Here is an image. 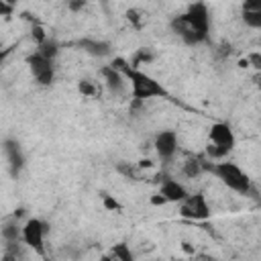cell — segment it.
<instances>
[{"label": "cell", "instance_id": "1", "mask_svg": "<svg viewBox=\"0 0 261 261\" xmlns=\"http://www.w3.org/2000/svg\"><path fill=\"white\" fill-rule=\"evenodd\" d=\"M171 29L188 45L204 43L208 39V31H210V12H208L206 4H202V2L190 4L181 16H175L171 20Z\"/></svg>", "mask_w": 261, "mask_h": 261}, {"label": "cell", "instance_id": "2", "mask_svg": "<svg viewBox=\"0 0 261 261\" xmlns=\"http://www.w3.org/2000/svg\"><path fill=\"white\" fill-rule=\"evenodd\" d=\"M112 67H116L118 71L124 73V77L130 82V94L137 100H149V98H159V96H167V90L151 75L139 71V67H133L128 61H124L122 57H116L112 63Z\"/></svg>", "mask_w": 261, "mask_h": 261}, {"label": "cell", "instance_id": "3", "mask_svg": "<svg viewBox=\"0 0 261 261\" xmlns=\"http://www.w3.org/2000/svg\"><path fill=\"white\" fill-rule=\"evenodd\" d=\"M212 173L226 188H230L237 194H249L251 192V179H249V175L237 163H230V161L216 163V165H212Z\"/></svg>", "mask_w": 261, "mask_h": 261}, {"label": "cell", "instance_id": "4", "mask_svg": "<svg viewBox=\"0 0 261 261\" xmlns=\"http://www.w3.org/2000/svg\"><path fill=\"white\" fill-rule=\"evenodd\" d=\"M45 232H47V224L43 220H39V218H29L22 224V241H24V245H29L39 255H45V247H43Z\"/></svg>", "mask_w": 261, "mask_h": 261}, {"label": "cell", "instance_id": "5", "mask_svg": "<svg viewBox=\"0 0 261 261\" xmlns=\"http://www.w3.org/2000/svg\"><path fill=\"white\" fill-rule=\"evenodd\" d=\"M27 63L31 67L33 77L41 84V86H49L53 82V59L45 57L43 53L35 51L33 55L27 57Z\"/></svg>", "mask_w": 261, "mask_h": 261}, {"label": "cell", "instance_id": "6", "mask_svg": "<svg viewBox=\"0 0 261 261\" xmlns=\"http://www.w3.org/2000/svg\"><path fill=\"white\" fill-rule=\"evenodd\" d=\"M179 214L184 218H190V220H206L210 216V206L202 194H194L181 202Z\"/></svg>", "mask_w": 261, "mask_h": 261}, {"label": "cell", "instance_id": "7", "mask_svg": "<svg viewBox=\"0 0 261 261\" xmlns=\"http://www.w3.org/2000/svg\"><path fill=\"white\" fill-rule=\"evenodd\" d=\"M208 139H210V143H214L226 151H230L234 147V133L226 122H214L208 130Z\"/></svg>", "mask_w": 261, "mask_h": 261}, {"label": "cell", "instance_id": "8", "mask_svg": "<svg viewBox=\"0 0 261 261\" xmlns=\"http://www.w3.org/2000/svg\"><path fill=\"white\" fill-rule=\"evenodd\" d=\"M155 151L163 161H169L177 151V135L173 130H161L155 137Z\"/></svg>", "mask_w": 261, "mask_h": 261}, {"label": "cell", "instance_id": "9", "mask_svg": "<svg viewBox=\"0 0 261 261\" xmlns=\"http://www.w3.org/2000/svg\"><path fill=\"white\" fill-rule=\"evenodd\" d=\"M4 153H6L8 165H10V173L16 177L18 171L22 169V165H24V155L20 151V145L14 139H6L4 141Z\"/></svg>", "mask_w": 261, "mask_h": 261}, {"label": "cell", "instance_id": "10", "mask_svg": "<svg viewBox=\"0 0 261 261\" xmlns=\"http://www.w3.org/2000/svg\"><path fill=\"white\" fill-rule=\"evenodd\" d=\"M102 75H104V82H106V88L110 90V94H114V96H120V94H124V90H126V82H124V73L122 71H118L116 67H104L102 69Z\"/></svg>", "mask_w": 261, "mask_h": 261}, {"label": "cell", "instance_id": "11", "mask_svg": "<svg viewBox=\"0 0 261 261\" xmlns=\"http://www.w3.org/2000/svg\"><path fill=\"white\" fill-rule=\"evenodd\" d=\"M161 194L165 196L167 202H179V204L188 198L186 188H184L179 181L171 179V177H163V179H161Z\"/></svg>", "mask_w": 261, "mask_h": 261}, {"label": "cell", "instance_id": "12", "mask_svg": "<svg viewBox=\"0 0 261 261\" xmlns=\"http://www.w3.org/2000/svg\"><path fill=\"white\" fill-rule=\"evenodd\" d=\"M77 45H80L86 53H90V55H94V57H106V55H110V45H108L106 41L80 39V41H77Z\"/></svg>", "mask_w": 261, "mask_h": 261}, {"label": "cell", "instance_id": "13", "mask_svg": "<svg viewBox=\"0 0 261 261\" xmlns=\"http://www.w3.org/2000/svg\"><path fill=\"white\" fill-rule=\"evenodd\" d=\"M204 169H210L212 171V165H206L202 159H198V157H190L186 163H184V173L188 175V177H198Z\"/></svg>", "mask_w": 261, "mask_h": 261}, {"label": "cell", "instance_id": "14", "mask_svg": "<svg viewBox=\"0 0 261 261\" xmlns=\"http://www.w3.org/2000/svg\"><path fill=\"white\" fill-rule=\"evenodd\" d=\"M2 237H4V241L8 245H14L18 239H22V228H18L16 222H6L2 226Z\"/></svg>", "mask_w": 261, "mask_h": 261}, {"label": "cell", "instance_id": "15", "mask_svg": "<svg viewBox=\"0 0 261 261\" xmlns=\"http://www.w3.org/2000/svg\"><path fill=\"white\" fill-rule=\"evenodd\" d=\"M37 51L43 53V55L49 57V59H55V55H57V51H59V45H57L53 39H47V41H43L41 45H37Z\"/></svg>", "mask_w": 261, "mask_h": 261}, {"label": "cell", "instance_id": "16", "mask_svg": "<svg viewBox=\"0 0 261 261\" xmlns=\"http://www.w3.org/2000/svg\"><path fill=\"white\" fill-rule=\"evenodd\" d=\"M110 257L120 259V261H130V259H133V253L128 251V245H126V243H118V245H114V247H112Z\"/></svg>", "mask_w": 261, "mask_h": 261}, {"label": "cell", "instance_id": "17", "mask_svg": "<svg viewBox=\"0 0 261 261\" xmlns=\"http://www.w3.org/2000/svg\"><path fill=\"white\" fill-rule=\"evenodd\" d=\"M243 20L253 27V29H261V10H247L243 8Z\"/></svg>", "mask_w": 261, "mask_h": 261}, {"label": "cell", "instance_id": "18", "mask_svg": "<svg viewBox=\"0 0 261 261\" xmlns=\"http://www.w3.org/2000/svg\"><path fill=\"white\" fill-rule=\"evenodd\" d=\"M206 155L214 161V159H222L224 155H228V151L222 149V147H218V145H214V143H208V147H206Z\"/></svg>", "mask_w": 261, "mask_h": 261}, {"label": "cell", "instance_id": "19", "mask_svg": "<svg viewBox=\"0 0 261 261\" xmlns=\"http://www.w3.org/2000/svg\"><path fill=\"white\" fill-rule=\"evenodd\" d=\"M77 90H80L84 96H96V94H98L96 86H94L92 82H88V80H82V82L77 84Z\"/></svg>", "mask_w": 261, "mask_h": 261}, {"label": "cell", "instance_id": "20", "mask_svg": "<svg viewBox=\"0 0 261 261\" xmlns=\"http://www.w3.org/2000/svg\"><path fill=\"white\" fill-rule=\"evenodd\" d=\"M31 35H33V39L37 41V45H41L43 41H47V39H49V37L45 35V31H43V27H41V24H33Z\"/></svg>", "mask_w": 261, "mask_h": 261}, {"label": "cell", "instance_id": "21", "mask_svg": "<svg viewBox=\"0 0 261 261\" xmlns=\"http://www.w3.org/2000/svg\"><path fill=\"white\" fill-rule=\"evenodd\" d=\"M102 200H104V208H106V210H120V204H118L112 196H106V194H104Z\"/></svg>", "mask_w": 261, "mask_h": 261}, {"label": "cell", "instance_id": "22", "mask_svg": "<svg viewBox=\"0 0 261 261\" xmlns=\"http://www.w3.org/2000/svg\"><path fill=\"white\" fill-rule=\"evenodd\" d=\"M247 59H249V65H253L255 69L261 71V53H251Z\"/></svg>", "mask_w": 261, "mask_h": 261}, {"label": "cell", "instance_id": "23", "mask_svg": "<svg viewBox=\"0 0 261 261\" xmlns=\"http://www.w3.org/2000/svg\"><path fill=\"white\" fill-rule=\"evenodd\" d=\"M243 8H247V10H261V0H245Z\"/></svg>", "mask_w": 261, "mask_h": 261}, {"label": "cell", "instance_id": "24", "mask_svg": "<svg viewBox=\"0 0 261 261\" xmlns=\"http://www.w3.org/2000/svg\"><path fill=\"white\" fill-rule=\"evenodd\" d=\"M84 4H86V0H69V2H67L69 10H73V12H77V10H80Z\"/></svg>", "mask_w": 261, "mask_h": 261}, {"label": "cell", "instance_id": "25", "mask_svg": "<svg viewBox=\"0 0 261 261\" xmlns=\"http://www.w3.org/2000/svg\"><path fill=\"white\" fill-rule=\"evenodd\" d=\"M126 16H128V20H133L135 24H139V12H137V10H128Z\"/></svg>", "mask_w": 261, "mask_h": 261}, {"label": "cell", "instance_id": "26", "mask_svg": "<svg viewBox=\"0 0 261 261\" xmlns=\"http://www.w3.org/2000/svg\"><path fill=\"white\" fill-rule=\"evenodd\" d=\"M151 202H153V204L157 206V204H165L167 200H165V196H163V194H157L155 198H151Z\"/></svg>", "mask_w": 261, "mask_h": 261}, {"label": "cell", "instance_id": "27", "mask_svg": "<svg viewBox=\"0 0 261 261\" xmlns=\"http://www.w3.org/2000/svg\"><path fill=\"white\" fill-rule=\"evenodd\" d=\"M255 82H257V86H259V88H261V71H259V75H257V77H255Z\"/></svg>", "mask_w": 261, "mask_h": 261}, {"label": "cell", "instance_id": "28", "mask_svg": "<svg viewBox=\"0 0 261 261\" xmlns=\"http://www.w3.org/2000/svg\"><path fill=\"white\" fill-rule=\"evenodd\" d=\"M2 2H6V4H14V0H2Z\"/></svg>", "mask_w": 261, "mask_h": 261}]
</instances>
